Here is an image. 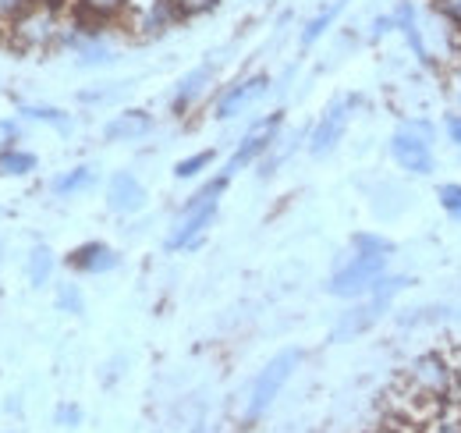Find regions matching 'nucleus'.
Wrapping results in <instances>:
<instances>
[{
  "label": "nucleus",
  "instance_id": "obj_1",
  "mask_svg": "<svg viewBox=\"0 0 461 433\" xmlns=\"http://www.w3.org/2000/svg\"><path fill=\"white\" fill-rule=\"evenodd\" d=\"M228 181H230V174H221V178H213L210 185H203V189L188 199V207L181 210L171 238H167L171 249H188V245L199 242V235H203V231L213 224V216H217V207H221V196H224Z\"/></svg>",
  "mask_w": 461,
  "mask_h": 433
},
{
  "label": "nucleus",
  "instance_id": "obj_2",
  "mask_svg": "<svg viewBox=\"0 0 461 433\" xmlns=\"http://www.w3.org/2000/svg\"><path fill=\"white\" fill-rule=\"evenodd\" d=\"M433 139H437V132H433L429 121H404L391 139V157L408 174H429L437 167Z\"/></svg>",
  "mask_w": 461,
  "mask_h": 433
},
{
  "label": "nucleus",
  "instance_id": "obj_3",
  "mask_svg": "<svg viewBox=\"0 0 461 433\" xmlns=\"http://www.w3.org/2000/svg\"><path fill=\"white\" fill-rule=\"evenodd\" d=\"M298 363H302V352H298V348H285V352H277V355L259 370V377L252 383V394H249V405H245V419H259V416L277 401V394L285 391V383L291 380V373L298 370Z\"/></svg>",
  "mask_w": 461,
  "mask_h": 433
},
{
  "label": "nucleus",
  "instance_id": "obj_4",
  "mask_svg": "<svg viewBox=\"0 0 461 433\" xmlns=\"http://www.w3.org/2000/svg\"><path fill=\"white\" fill-rule=\"evenodd\" d=\"M387 260H391V253H358V249H355V256L330 277V284H327L330 295H338V299L369 295L373 284L387 273Z\"/></svg>",
  "mask_w": 461,
  "mask_h": 433
},
{
  "label": "nucleus",
  "instance_id": "obj_5",
  "mask_svg": "<svg viewBox=\"0 0 461 433\" xmlns=\"http://www.w3.org/2000/svg\"><path fill=\"white\" fill-rule=\"evenodd\" d=\"M60 32H64V22H60V7L54 0H32L22 11V18L11 25V36L22 47H47Z\"/></svg>",
  "mask_w": 461,
  "mask_h": 433
},
{
  "label": "nucleus",
  "instance_id": "obj_6",
  "mask_svg": "<svg viewBox=\"0 0 461 433\" xmlns=\"http://www.w3.org/2000/svg\"><path fill=\"white\" fill-rule=\"evenodd\" d=\"M351 110H355V97H341V100H334L330 107L323 110V117L316 121L312 139H309V153H312V157H327V153L345 139Z\"/></svg>",
  "mask_w": 461,
  "mask_h": 433
},
{
  "label": "nucleus",
  "instance_id": "obj_7",
  "mask_svg": "<svg viewBox=\"0 0 461 433\" xmlns=\"http://www.w3.org/2000/svg\"><path fill=\"white\" fill-rule=\"evenodd\" d=\"M277 128H281V114H274V117H267V121H259L245 139H241V146L234 150V157H230L228 170L224 174H234V170H241V167H249V163L256 161V157H263L270 146H274V135H277Z\"/></svg>",
  "mask_w": 461,
  "mask_h": 433
},
{
  "label": "nucleus",
  "instance_id": "obj_8",
  "mask_svg": "<svg viewBox=\"0 0 461 433\" xmlns=\"http://www.w3.org/2000/svg\"><path fill=\"white\" fill-rule=\"evenodd\" d=\"M267 89H270V78H267V75H252V78L234 82V86L224 89V97L217 100V117L228 121V117H234V114H241L245 107H252L256 100H263Z\"/></svg>",
  "mask_w": 461,
  "mask_h": 433
},
{
  "label": "nucleus",
  "instance_id": "obj_9",
  "mask_svg": "<svg viewBox=\"0 0 461 433\" xmlns=\"http://www.w3.org/2000/svg\"><path fill=\"white\" fill-rule=\"evenodd\" d=\"M107 207H111L114 214H139V210L146 207V189H142V181H139L135 174H128V170L114 174L111 185H107Z\"/></svg>",
  "mask_w": 461,
  "mask_h": 433
},
{
  "label": "nucleus",
  "instance_id": "obj_10",
  "mask_svg": "<svg viewBox=\"0 0 461 433\" xmlns=\"http://www.w3.org/2000/svg\"><path fill=\"white\" fill-rule=\"evenodd\" d=\"M68 263L82 273H111L117 267V253L104 242H86L68 256Z\"/></svg>",
  "mask_w": 461,
  "mask_h": 433
},
{
  "label": "nucleus",
  "instance_id": "obj_11",
  "mask_svg": "<svg viewBox=\"0 0 461 433\" xmlns=\"http://www.w3.org/2000/svg\"><path fill=\"white\" fill-rule=\"evenodd\" d=\"M149 128H153V117L146 110H124V114H117L114 121L104 128V135L111 143H131V139H142Z\"/></svg>",
  "mask_w": 461,
  "mask_h": 433
},
{
  "label": "nucleus",
  "instance_id": "obj_12",
  "mask_svg": "<svg viewBox=\"0 0 461 433\" xmlns=\"http://www.w3.org/2000/svg\"><path fill=\"white\" fill-rule=\"evenodd\" d=\"M210 78H213V68L210 64H199V68H192L181 82H177V89H174V110L181 114V110H188L199 97H203V89L210 86Z\"/></svg>",
  "mask_w": 461,
  "mask_h": 433
},
{
  "label": "nucleus",
  "instance_id": "obj_13",
  "mask_svg": "<svg viewBox=\"0 0 461 433\" xmlns=\"http://www.w3.org/2000/svg\"><path fill=\"white\" fill-rule=\"evenodd\" d=\"M380 309H384V302L369 299L366 306H358V309L345 313V317H341V324H338V330H334V337H338V341H345V337H355V334H362L366 327H369L373 320H376V317H380Z\"/></svg>",
  "mask_w": 461,
  "mask_h": 433
},
{
  "label": "nucleus",
  "instance_id": "obj_14",
  "mask_svg": "<svg viewBox=\"0 0 461 433\" xmlns=\"http://www.w3.org/2000/svg\"><path fill=\"white\" fill-rule=\"evenodd\" d=\"M341 11H345V0H330L316 18H309V22H305V29H302V47L309 51L312 43H320V40L327 36V29L338 22V14H341Z\"/></svg>",
  "mask_w": 461,
  "mask_h": 433
},
{
  "label": "nucleus",
  "instance_id": "obj_15",
  "mask_svg": "<svg viewBox=\"0 0 461 433\" xmlns=\"http://www.w3.org/2000/svg\"><path fill=\"white\" fill-rule=\"evenodd\" d=\"M394 25L404 32V40H408V47L415 51V57H419V60H429V51H426V43H422V29H419V18H415L411 0H402V7H398V14H394Z\"/></svg>",
  "mask_w": 461,
  "mask_h": 433
},
{
  "label": "nucleus",
  "instance_id": "obj_16",
  "mask_svg": "<svg viewBox=\"0 0 461 433\" xmlns=\"http://www.w3.org/2000/svg\"><path fill=\"white\" fill-rule=\"evenodd\" d=\"M135 0H75V7L86 14V18H96V22H107V18H117L131 7Z\"/></svg>",
  "mask_w": 461,
  "mask_h": 433
},
{
  "label": "nucleus",
  "instance_id": "obj_17",
  "mask_svg": "<svg viewBox=\"0 0 461 433\" xmlns=\"http://www.w3.org/2000/svg\"><path fill=\"white\" fill-rule=\"evenodd\" d=\"M50 273H54V253H50L47 245H36V249L29 253V281L40 288V284L50 281Z\"/></svg>",
  "mask_w": 461,
  "mask_h": 433
},
{
  "label": "nucleus",
  "instance_id": "obj_18",
  "mask_svg": "<svg viewBox=\"0 0 461 433\" xmlns=\"http://www.w3.org/2000/svg\"><path fill=\"white\" fill-rule=\"evenodd\" d=\"M36 170V157L25 153V150H0V174L7 178H18V174H29Z\"/></svg>",
  "mask_w": 461,
  "mask_h": 433
},
{
  "label": "nucleus",
  "instance_id": "obj_19",
  "mask_svg": "<svg viewBox=\"0 0 461 433\" xmlns=\"http://www.w3.org/2000/svg\"><path fill=\"white\" fill-rule=\"evenodd\" d=\"M89 185H93V170L89 167H75V170L60 174L58 181H54V192L58 196H75V192H86Z\"/></svg>",
  "mask_w": 461,
  "mask_h": 433
},
{
  "label": "nucleus",
  "instance_id": "obj_20",
  "mask_svg": "<svg viewBox=\"0 0 461 433\" xmlns=\"http://www.w3.org/2000/svg\"><path fill=\"white\" fill-rule=\"evenodd\" d=\"M213 163V153L210 150H203V153H192V157H185V161L174 163V178H195L199 170H206Z\"/></svg>",
  "mask_w": 461,
  "mask_h": 433
},
{
  "label": "nucleus",
  "instance_id": "obj_21",
  "mask_svg": "<svg viewBox=\"0 0 461 433\" xmlns=\"http://www.w3.org/2000/svg\"><path fill=\"white\" fill-rule=\"evenodd\" d=\"M437 199H440V207H444L451 216H461V185L458 181L440 185V189H437Z\"/></svg>",
  "mask_w": 461,
  "mask_h": 433
},
{
  "label": "nucleus",
  "instance_id": "obj_22",
  "mask_svg": "<svg viewBox=\"0 0 461 433\" xmlns=\"http://www.w3.org/2000/svg\"><path fill=\"white\" fill-rule=\"evenodd\" d=\"M58 306L64 309V313H82L86 309V302H82V291L75 288V284H60V291H58Z\"/></svg>",
  "mask_w": 461,
  "mask_h": 433
},
{
  "label": "nucleus",
  "instance_id": "obj_23",
  "mask_svg": "<svg viewBox=\"0 0 461 433\" xmlns=\"http://www.w3.org/2000/svg\"><path fill=\"white\" fill-rule=\"evenodd\" d=\"M174 11H177V18H195V14H206V11H213L221 0H171Z\"/></svg>",
  "mask_w": 461,
  "mask_h": 433
},
{
  "label": "nucleus",
  "instance_id": "obj_24",
  "mask_svg": "<svg viewBox=\"0 0 461 433\" xmlns=\"http://www.w3.org/2000/svg\"><path fill=\"white\" fill-rule=\"evenodd\" d=\"M32 0H0V29H11L18 18H22V11L29 7Z\"/></svg>",
  "mask_w": 461,
  "mask_h": 433
},
{
  "label": "nucleus",
  "instance_id": "obj_25",
  "mask_svg": "<svg viewBox=\"0 0 461 433\" xmlns=\"http://www.w3.org/2000/svg\"><path fill=\"white\" fill-rule=\"evenodd\" d=\"M25 117H32V121H47V124H58V128H68L71 121L64 117V110H54V107H25L22 110Z\"/></svg>",
  "mask_w": 461,
  "mask_h": 433
},
{
  "label": "nucleus",
  "instance_id": "obj_26",
  "mask_svg": "<svg viewBox=\"0 0 461 433\" xmlns=\"http://www.w3.org/2000/svg\"><path fill=\"white\" fill-rule=\"evenodd\" d=\"M433 7L455 32H461V0H433Z\"/></svg>",
  "mask_w": 461,
  "mask_h": 433
},
{
  "label": "nucleus",
  "instance_id": "obj_27",
  "mask_svg": "<svg viewBox=\"0 0 461 433\" xmlns=\"http://www.w3.org/2000/svg\"><path fill=\"white\" fill-rule=\"evenodd\" d=\"M355 249L358 253H394V242L376 238V235H355Z\"/></svg>",
  "mask_w": 461,
  "mask_h": 433
},
{
  "label": "nucleus",
  "instance_id": "obj_28",
  "mask_svg": "<svg viewBox=\"0 0 461 433\" xmlns=\"http://www.w3.org/2000/svg\"><path fill=\"white\" fill-rule=\"evenodd\" d=\"M18 139V124L14 121H0V150H14L11 143Z\"/></svg>",
  "mask_w": 461,
  "mask_h": 433
},
{
  "label": "nucleus",
  "instance_id": "obj_29",
  "mask_svg": "<svg viewBox=\"0 0 461 433\" xmlns=\"http://www.w3.org/2000/svg\"><path fill=\"white\" fill-rule=\"evenodd\" d=\"M444 128H447V139H451L455 146H461V114H451V117L444 121Z\"/></svg>",
  "mask_w": 461,
  "mask_h": 433
},
{
  "label": "nucleus",
  "instance_id": "obj_30",
  "mask_svg": "<svg viewBox=\"0 0 461 433\" xmlns=\"http://www.w3.org/2000/svg\"><path fill=\"white\" fill-rule=\"evenodd\" d=\"M58 419L60 423H78V419H82V412H78V409H60Z\"/></svg>",
  "mask_w": 461,
  "mask_h": 433
}]
</instances>
